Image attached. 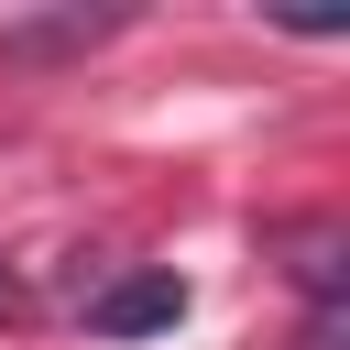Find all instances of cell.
I'll list each match as a JSON object with an SVG mask.
<instances>
[{
    "label": "cell",
    "instance_id": "obj_1",
    "mask_svg": "<svg viewBox=\"0 0 350 350\" xmlns=\"http://www.w3.org/2000/svg\"><path fill=\"white\" fill-rule=\"evenodd\" d=\"M175 317H186V284H175V273H120V284L88 306L98 339H142V328H175Z\"/></svg>",
    "mask_w": 350,
    "mask_h": 350
},
{
    "label": "cell",
    "instance_id": "obj_2",
    "mask_svg": "<svg viewBox=\"0 0 350 350\" xmlns=\"http://www.w3.org/2000/svg\"><path fill=\"white\" fill-rule=\"evenodd\" d=\"M284 252H295V284L317 295V317L339 306V219H306V230H284Z\"/></svg>",
    "mask_w": 350,
    "mask_h": 350
},
{
    "label": "cell",
    "instance_id": "obj_3",
    "mask_svg": "<svg viewBox=\"0 0 350 350\" xmlns=\"http://www.w3.org/2000/svg\"><path fill=\"white\" fill-rule=\"evenodd\" d=\"M306 350H339V317H306Z\"/></svg>",
    "mask_w": 350,
    "mask_h": 350
},
{
    "label": "cell",
    "instance_id": "obj_4",
    "mask_svg": "<svg viewBox=\"0 0 350 350\" xmlns=\"http://www.w3.org/2000/svg\"><path fill=\"white\" fill-rule=\"evenodd\" d=\"M0 317H11V273H0Z\"/></svg>",
    "mask_w": 350,
    "mask_h": 350
}]
</instances>
